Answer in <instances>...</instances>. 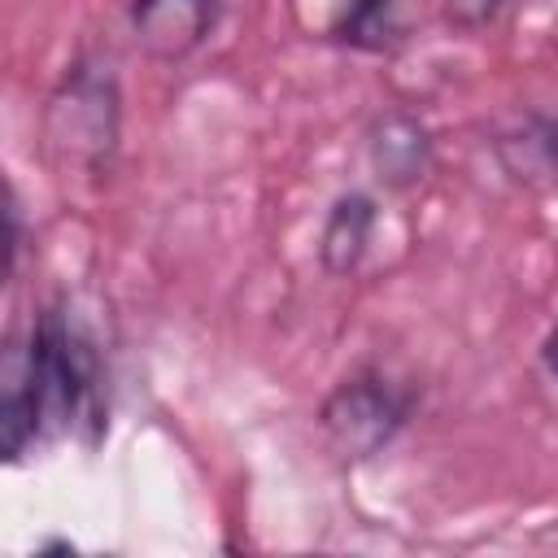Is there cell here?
Instances as JSON below:
<instances>
[{"mask_svg":"<svg viewBox=\"0 0 558 558\" xmlns=\"http://www.w3.org/2000/svg\"><path fill=\"white\" fill-rule=\"evenodd\" d=\"M83 418L96 427L105 423V366L92 336L61 305H48L0 357L4 462H22L35 445Z\"/></svg>","mask_w":558,"mask_h":558,"instance_id":"cell-1","label":"cell"},{"mask_svg":"<svg viewBox=\"0 0 558 558\" xmlns=\"http://www.w3.org/2000/svg\"><path fill=\"white\" fill-rule=\"evenodd\" d=\"M122 131V96L105 57H78L44 100V148L61 170L100 174Z\"/></svg>","mask_w":558,"mask_h":558,"instance_id":"cell-2","label":"cell"},{"mask_svg":"<svg viewBox=\"0 0 558 558\" xmlns=\"http://www.w3.org/2000/svg\"><path fill=\"white\" fill-rule=\"evenodd\" d=\"M414 405H418V392L410 384H397L379 366H362L323 397L318 427L340 462H366L401 436Z\"/></svg>","mask_w":558,"mask_h":558,"instance_id":"cell-3","label":"cell"},{"mask_svg":"<svg viewBox=\"0 0 558 558\" xmlns=\"http://www.w3.org/2000/svg\"><path fill=\"white\" fill-rule=\"evenodd\" d=\"M222 0H131V35L144 57L174 65L187 61L218 26Z\"/></svg>","mask_w":558,"mask_h":558,"instance_id":"cell-4","label":"cell"},{"mask_svg":"<svg viewBox=\"0 0 558 558\" xmlns=\"http://www.w3.org/2000/svg\"><path fill=\"white\" fill-rule=\"evenodd\" d=\"M366 157H371V170L384 187L405 192V187L427 179V170L436 161V144H432V131L414 113L388 109L366 131Z\"/></svg>","mask_w":558,"mask_h":558,"instance_id":"cell-5","label":"cell"},{"mask_svg":"<svg viewBox=\"0 0 558 558\" xmlns=\"http://www.w3.org/2000/svg\"><path fill=\"white\" fill-rule=\"evenodd\" d=\"M493 157L514 187H554L558 183V118L523 113L506 131L493 135Z\"/></svg>","mask_w":558,"mask_h":558,"instance_id":"cell-6","label":"cell"},{"mask_svg":"<svg viewBox=\"0 0 558 558\" xmlns=\"http://www.w3.org/2000/svg\"><path fill=\"white\" fill-rule=\"evenodd\" d=\"M375 222H379V205L371 192H340L323 218V231H318V266L331 279L353 275L371 248Z\"/></svg>","mask_w":558,"mask_h":558,"instance_id":"cell-7","label":"cell"},{"mask_svg":"<svg viewBox=\"0 0 558 558\" xmlns=\"http://www.w3.org/2000/svg\"><path fill=\"white\" fill-rule=\"evenodd\" d=\"M331 39L357 52H397L410 39L405 0H349L331 22Z\"/></svg>","mask_w":558,"mask_h":558,"instance_id":"cell-8","label":"cell"},{"mask_svg":"<svg viewBox=\"0 0 558 558\" xmlns=\"http://www.w3.org/2000/svg\"><path fill=\"white\" fill-rule=\"evenodd\" d=\"M501 4L506 0H440V13L458 31H484L501 17Z\"/></svg>","mask_w":558,"mask_h":558,"instance_id":"cell-9","label":"cell"},{"mask_svg":"<svg viewBox=\"0 0 558 558\" xmlns=\"http://www.w3.org/2000/svg\"><path fill=\"white\" fill-rule=\"evenodd\" d=\"M541 362H545V371L558 379V327L545 336V344H541Z\"/></svg>","mask_w":558,"mask_h":558,"instance_id":"cell-10","label":"cell"}]
</instances>
